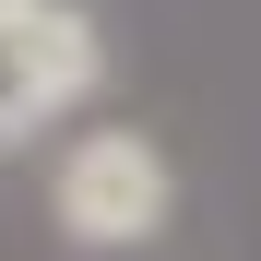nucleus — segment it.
<instances>
[{
    "mask_svg": "<svg viewBox=\"0 0 261 261\" xmlns=\"http://www.w3.org/2000/svg\"><path fill=\"white\" fill-rule=\"evenodd\" d=\"M48 226H60L71 249H95V261L154 249L166 226H178V166H166V143L130 130V119L71 130V143L48 154Z\"/></svg>",
    "mask_w": 261,
    "mask_h": 261,
    "instance_id": "f257e3e1",
    "label": "nucleus"
},
{
    "mask_svg": "<svg viewBox=\"0 0 261 261\" xmlns=\"http://www.w3.org/2000/svg\"><path fill=\"white\" fill-rule=\"evenodd\" d=\"M107 95V24L83 0H0V154H36Z\"/></svg>",
    "mask_w": 261,
    "mask_h": 261,
    "instance_id": "f03ea898",
    "label": "nucleus"
}]
</instances>
